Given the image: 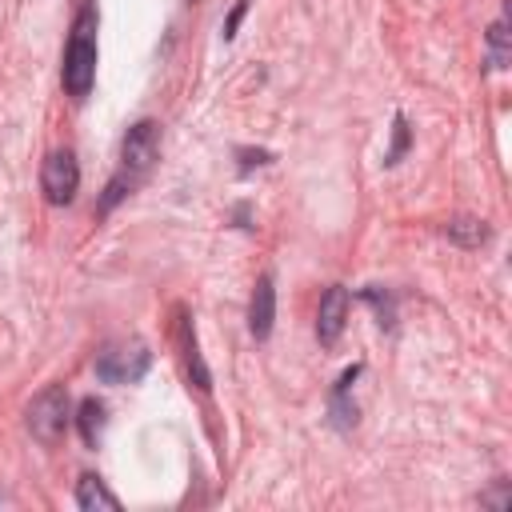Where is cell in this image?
Wrapping results in <instances>:
<instances>
[{
    "instance_id": "obj_3",
    "label": "cell",
    "mask_w": 512,
    "mask_h": 512,
    "mask_svg": "<svg viewBox=\"0 0 512 512\" xmlns=\"http://www.w3.org/2000/svg\"><path fill=\"white\" fill-rule=\"evenodd\" d=\"M148 364H152L148 344H140V340H120V344H108V348L96 356V380H100V384H136V380H144Z\"/></svg>"
},
{
    "instance_id": "obj_5",
    "label": "cell",
    "mask_w": 512,
    "mask_h": 512,
    "mask_svg": "<svg viewBox=\"0 0 512 512\" xmlns=\"http://www.w3.org/2000/svg\"><path fill=\"white\" fill-rule=\"evenodd\" d=\"M40 188H44L48 204H72V196L80 188V164H76V156L68 148L48 152V160L40 168Z\"/></svg>"
},
{
    "instance_id": "obj_9",
    "label": "cell",
    "mask_w": 512,
    "mask_h": 512,
    "mask_svg": "<svg viewBox=\"0 0 512 512\" xmlns=\"http://www.w3.org/2000/svg\"><path fill=\"white\" fill-rule=\"evenodd\" d=\"M104 424H108V408H104V400L84 396V400H80V408H76V428H80V436H84V444H88V448H96V444H100Z\"/></svg>"
},
{
    "instance_id": "obj_16",
    "label": "cell",
    "mask_w": 512,
    "mask_h": 512,
    "mask_svg": "<svg viewBox=\"0 0 512 512\" xmlns=\"http://www.w3.org/2000/svg\"><path fill=\"white\" fill-rule=\"evenodd\" d=\"M236 156H240V172H252V168H260V164L272 160V152H264V148H256V152L252 148H240Z\"/></svg>"
},
{
    "instance_id": "obj_13",
    "label": "cell",
    "mask_w": 512,
    "mask_h": 512,
    "mask_svg": "<svg viewBox=\"0 0 512 512\" xmlns=\"http://www.w3.org/2000/svg\"><path fill=\"white\" fill-rule=\"evenodd\" d=\"M488 52H492V68H508V16H500L488 28Z\"/></svg>"
},
{
    "instance_id": "obj_15",
    "label": "cell",
    "mask_w": 512,
    "mask_h": 512,
    "mask_svg": "<svg viewBox=\"0 0 512 512\" xmlns=\"http://www.w3.org/2000/svg\"><path fill=\"white\" fill-rule=\"evenodd\" d=\"M364 300H368V304H376L380 324H384V328H392V300H388V296H380V288H364Z\"/></svg>"
},
{
    "instance_id": "obj_17",
    "label": "cell",
    "mask_w": 512,
    "mask_h": 512,
    "mask_svg": "<svg viewBox=\"0 0 512 512\" xmlns=\"http://www.w3.org/2000/svg\"><path fill=\"white\" fill-rule=\"evenodd\" d=\"M244 12H248V0H240V4L232 8V16H228V24H224V40H232V36H236V28H240V20H244Z\"/></svg>"
},
{
    "instance_id": "obj_14",
    "label": "cell",
    "mask_w": 512,
    "mask_h": 512,
    "mask_svg": "<svg viewBox=\"0 0 512 512\" xmlns=\"http://www.w3.org/2000/svg\"><path fill=\"white\" fill-rule=\"evenodd\" d=\"M408 144H412V132H408V120L396 112V120H392V148L384 152V164H400V156L408 152Z\"/></svg>"
},
{
    "instance_id": "obj_10",
    "label": "cell",
    "mask_w": 512,
    "mask_h": 512,
    "mask_svg": "<svg viewBox=\"0 0 512 512\" xmlns=\"http://www.w3.org/2000/svg\"><path fill=\"white\" fill-rule=\"evenodd\" d=\"M180 348H184V364H188V376H192V384H196L200 392H208L212 376H208V364H204V356H200V348H196V332H192V320H184V324H180Z\"/></svg>"
},
{
    "instance_id": "obj_8",
    "label": "cell",
    "mask_w": 512,
    "mask_h": 512,
    "mask_svg": "<svg viewBox=\"0 0 512 512\" xmlns=\"http://www.w3.org/2000/svg\"><path fill=\"white\" fill-rule=\"evenodd\" d=\"M76 508H84V512H116L120 508V500L104 488V480L100 476H92V472H84L80 480H76Z\"/></svg>"
},
{
    "instance_id": "obj_7",
    "label": "cell",
    "mask_w": 512,
    "mask_h": 512,
    "mask_svg": "<svg viewBox=\"0 0 512 512\" xmlns=\"http://www.w3.org/2000/svg\"><path fill=\"white\" fill-rule=\"evenodd\" d=\"M272 324H276V288H272V276H260L256 292H252V304H248V328H252L256 340H268Z\"/></svg>"
},
{
    "instance_id": "obj_11",
    "label": "cell",
    "mask_w": 512,
    "mask_h": 512,
    "mask_svg": "<svg viewBox=\"0 0 512 512\" xmlns=\"http://www.w3.org/2000/svg\"><path fill=\"white\" fill-rule=\"evenodd\" d=\"M444 236H448L452 244H460V248H480V244H488L492 228H488L484 220L460 216V220H448V224H444Z\"/></svg>"
},
{
    "instance_id": "obj_4",
    "label": "cell",
    "mask_w": 512,
    "mask_h": 512,
    "mask_svg": "<svg viewBox=\"0 0 512 512\" xmlns=\"http://www.w3.org/2000/svg\"><path fill=\"white\" fill-rule=\"evenodd\" d=\"M156 160H160V124L156 120H136L120 140V172L140 184L152 172Z\"/></svg>"
},
{
    "instance_id": "obj_6",
    "label": "cell",
    "mask_w": 512,
    "mask_h": 512,
    "mask_svg": "<svg viewBox=\"0 0 512 512\" xmlns=\"http://www.w3.org/2000/svg\"><path fill=\"white\" fill-rule=\"evenodd\" d=\"M348 324V292L340 284H332L324 296H320V312H316V336L320 344H336L340 332Z\"/></svg>"
},
{
    "instance_id": "obj_12",
    "label": "cell",
    "mask_w": 512,
    "mask_h": 512,
    "mask_svg": "<svg viewBox=\"0 0 512 512\" xmlns=\"http://www.w3.org/2000/svg\"><path fill=\"white\" fill-rule=\"evenodd\" d=\"M360 376V364H352V368H344V376L336 380V388H332V416H336V424L340 428H348V424H356V404L348 400V388H352V380Z\"/></svg>"
},
{
    "instance_id": "obj_1",
    "label": "cell",
    "mask_w": 512,
    "mask_h": 512,
    "mask_svg": "<svg viewBox=\"0 0 512 512\" xmlns=\"http://www.w3.org/2000/svg\"><path fill=\"white\" fill-rule=\"evenodd\" d=\"M64 88L68 96L84 100L92 92V80H96V8L88 4L76 24H72V36H68V48H64Z\"/></svg>"
},
{
    "instance_id": "obj_2",
    "label": "cell",
    "mask_w": 512,
    "mask_h": 512,
    "mask_svg": "<svg viewBox=\"0 0 512 512\" xmlns=\"http://www.w3.org/2000/svg\"><path fill=\"white\" fill-rule=\"evenodd\" d=\"M24 420H28L32 440H40V444H48V448L60 444V436H64V428H68V420H72V404H68L64 384H48L44 392H36Z\"/></svg>"
}]
</instances>
